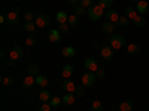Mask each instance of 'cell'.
<instances>
[{"mask_svg": "<svg viewBox=\"0 0 149 111\" xmlns=\"http://www.w3.org/2000/svg\"><path fill=\"white\" fill-rule=\"evenodd\" d=\"M124 14H125V16L128 19H136L137 15H139V12H137V9H136L134 6H127L125 9H124Z\"/></svg>", "mask_w": 149, "mask_h": 111, "instance_id": "cell-11", "label": "cell"}, {"mask_svg": "<svg viewBox=\"0 0 149 111\" xmlns=\"http://www.w3.org/2000/svg\"><path fill=\"white\" fill-rule=\"evenodd\" d=\"M134 24L137 27H145V24H146V19L143 18V15H137V18L134 19Z\"/></svg>", "mask_w": 149, "mask_h": 111, "instance_id": "cell-28", "label": "cell"}, {"mask_svg": "<svg viewBox=\"0 0 149 111\" xmlns=\"http://www.w3.org/2000/svg\"><path fill=\"white\" fill-rule=\"evenodd\" d=\"M84 93H85V90H84L82 86H76V90H74V95H76V96H82Z\"/></svg>", "mask_w": 149, "mask_h": 111, "instance_id": "cell-38", "label": "cell"}, {"mask_svg": "<svg viewBox=\"0 0 149 111\" xmlns=\"http://www.w3.org/2000/svg\"><path fill=\"white\" fill-rule=\"evenodd\" d=\"M69 16H70V15H67V12H64V10H60V12H57L55 19H57V22L61 25V24H67Z\"/></svg>", "mask_w": 149, "mask_h": 111, "instance_id": "cell-13", "label": "cell"}, {"mask_svg": "<svg viewBox=\"0 0 149 111\" xmlns=\"http://www.w3.org/2000/svg\"><path fill=\"white\" fill-rule=\"evenodd\" d=\"M73 74V67L72 65H64L63 70H61V76H63L64 79H70Z\"/></svg>", "mask_w": 149, "mask_h": 111, "instance_id": "cell-20", "label": "cell"}, {"mask_svg": "<svg viewBox=\"0 0 149 111\" xmlns=\"http://www.w3.org/2000/svg\"><path fill=\"white\" fill-rule=\"evenodd\" d=\"M61 102H63V98H60V96H52V98H51V101H49L51 107H58Z\"/></svg>", "mask_w": 149, "mask_h": 111, "instance_id": "cell-27", "label": "cell"}, {"mask_svg": "<svg viewBox=\"0 0 149 111\" xmlns=\"http://www.w3.org/2000/svg\"><path fill=\"white\" fill-rule=\"evenodd\" d=\"M119 15H118V12L116 10H113V9H109L107 12H106V19L107 21H110L112 24H118L119 22Z\"/></svg>", "mask_w": 149, "mask_h": 111, "instance_id": "cell-9", "label": "cell"}, {"mask_svg": "<svg viewBox=\"0 0 149 111\" xmlns=\"http://www.w3.org/2000/svg\"><path fill=\"white\" fill-rule=\"evenodd\" d=\"M14 79H12V77H5L3 80H2V83L5 84V86H10V84H14Z\"/></svg>", "mask_w": 149, "mask_h": 111, "instance_id": "cell-37", "label": "cell"}, {"mask_svg": "<svg viewBox=\"0 0 149 111\" xmlns=\"http://www.w3.org/2000/svg\"><path fill=\"white\" fill-rule=\"evenodd\" d=\"M61 88H63L67 93H74V90H76V86H74V83H73V80H69V79H66L64 82H63V84H61Z\"/></svg>", "mask_w": 149, "mask_h": 111, "instance_id": "cell-10", "label": "cell"}, {"mask_svg": "<svg viewBox=\"0 0 149 111\" xmlns=\"http://www.w3.org/2000/svg\"><path fill=\"white\" fill-rule=\"evenodd\" d=\"M81 5H82L85 9H88V8H91V6L94 5V2H93V0H81Z\"/></svg>", "mask_w": 149, "mask_h": 111, "instance_id": "cell-35", "label": "cell"}, {"mask_svg": "<svg viewBox=\"0 0 149 111\" xmlns=\"http://www.w3.org/2000/svg\"><path fill=\"white\" fill-rule=\"evenodd\" d=\"M51 92H49L48 89H43V90H40L39 92V99L42 101V102H49L51 101Z\"/></svg>", "mask_w": 149, "mask_h": 111, "instance_id": "cell-18", "label": "cell"}, {"mask_svg": "<svg viewBox=\"0 0 149 111\" xmlns=\"http://www.w3.org/2000/svg\"><path fill=\"white\" fill-rule=\"evenodd\" d=\"M103 110V104L100 101H94L93 102V111H102Z\"/></svg>", "mask_w": 149, "mask_h": 111, "instance_id": "cell-32", "label": "cell"}, {"mask_svg": "<svg viewBox=\"0 0 149 111\" xmlns=\"http://www.w3.org/2000/svg\"><path fill=\"white\" fill-rule=\"evenodd\" d=\"M24 55V51H22V47L21 46H14V47H12V51L9 52V58L10 59H19L21 56Z\"/></svg>", "mask_w": 149, "mask_h": 111, "instance_id": "cell-8", "label": "cell"}, {"mask_svg": "<svg viewBox=\"0 0 149 111\" xmlns=\"http://www.w3.org/2000/svg\"><path fill=\"white\" fill-rule=\"evenodd\" d=\"M48 39L52 43H58V42H61V33L58 30H51L48 33Z\"/></svg>", "mask_w": 149, "mask_h": 111, "instance_id": "cell-14", "label": "cell"}, {"mask_svg": "<svg viewBox=\"0 0 149 111\" xmlns=\"http://www.w3.org/2000/svg\"><path fill=\"white\" fill-rule=\"evenodd\" d=\"M127 52H128L130 55H137V53L140 52V45H137V43H130V45L127 46Z\"/></svg>", "mask_w": 149, "mask_h": 111, "instance_id": "cell-19", "label": "cell"}, {"mask_svg": "<svg viewBox=\"0 0 149 111\" xmlns=\"http://www.w3.org/2000/svg\"><path fill=\"white\" fill-rule=\"evenodd\" d=\"M36 84H37V86H40V88H45V86L48 84V79H46V76H42V74L36 76Z\"/></svg>", "mask_w": 149, "mask_h": 111, "instance_id": "cell-24", "label": "cell"}, {"mask_svg": "<svg viewBox=\"0 0 149 111\" xmlns=\"http://www.w3.org/2000/svg\"><path fill=\"white\" fill-rule=\"evenodd\" d=\"M3 64H5V67H12V65H14L15 64V59H3Z\"/></svg>", "mask_w": 149, "mask_h": 111, "instance_id": "cell-41", "label": "cell"}, {"mask_svg": "<svg viewBox=\"0 0 149 111\" xmlns=\"http://www.w3.org/2000/svg\"><path fill=\"white\" fill-rule=\"evenodd\" d=\"M78 5H81V0H69V6L76 8Z\"/></svg>", "mask_w": 149, "mask_h": 111, "instance_id": "cell-42", "label": "cell"}, {"mask_svg": "<svg viewBox=\"0 0 149 111\" xmlns=\"http://www.w3.org/2000/svg\"><path fill=\"white\" fill-rule=\"evenodd\" d=\"M74 93H66L64 96H63V104H66V105H72V104H74Z\"/></svg>", "mask_w": 149, "mask_h": 111, "instance_id": "cell-22", "label": "cell"}, {"mask_svg": "<svg viewBox=\"0 0 149 111\" xmlns=\"http://www.w3.org/2000/svg\"><path fill=\"white\" fill-rule=\"evenodd\" d=\"M58 31H60L61 34H63V33H67V31H69V25H67V24H61V25L58 27Z\"/></svg>", "mask_w": 149, "mask_h": 111, "instance_id": "cell-39", "label": "cell"}, {"mask_svg": "<svg viewBox=\"0 0 149 111\" xmlns=\"http://www.w3.org/2000/svg\"><path fill=\"white\" fill-rule=\"evenodd\" d=\"M100 53H102V56H103L104 61H112V59H113V56H115V49L112 47V46L104 45L100 49Z\"/></svg>", "mask_w": 149, "mask_h": 111, "instance_id": "cell-3", "label": "cell"}, {"mask_svg": "<svg viewBox=\"0 0 149 111\" xmlns=\"http://www.w3.org/2000/svg\"><path fill=\"white\" fill-rule=\"evenodd\" d=\"M24 19H26V21H33V12L27 10L26 14H24Z\"/></svg>", "mask_w": 149, "mask_h": 111, "instance_id": "cell-40", "label": "cell"}, {"mask_svg": "<svg viewBox=\"0 0 149 111\" xmlns=\"http://www.w3.org/2000/svg\"><path fill=\"white\" fill-rule=\"evenodd\" d=\"M109 45L113 49H121L125 45V39H124V36H121V34H112L109 37Z\"/></svg>", "mask_w": 149, "mask_h": 111, "instance_id": "cell-2", "label": "cell"}, {"mask_svg": "<svg viewBox=\"0 0 149 111\" xmlns=\"http://www.w3.org/2000/svg\"><path fill=\"white\" fill-rule=\"evenodd\" d=\"M0 58H2V59L6 58V52H5V51H0Z\"/></svg>", "mask_w": 149, "mask_h": 111, "instance_id": "cell-43", "label": "cell"}, {"mask_svg": "<svg viewBox=\"0 0 149 111\" xmlns=\"http://www.w3.org/2000/svg\"><path fill=\"white\" fill-rule=\"evenodd\" d=\"M67 22H69V25H72V27L78 25V24H79V16L73 14V15H70V16H69V21H67Z\"/></svg>", "mask_w": 149, "mask_h": 111, "instance_id": "cell-26", "label": "cell"}, {"mask_svg": "<svg viewBox=\"0 0 149 111\" xmlns=\"http://www.w3.org/2000/svg\"><path fill=\"white\" fill-rule=\"evenodd\" d=\"M84 65H85L86 71H91V73H95V71L98 70V62H97V59L93 58V56L86 58L85 62H84Z\"/></svg>", "mask_w": 149, "mask_h": 111, "instance_id": "cell-7", "label": "cell"}, {"mask_svg": "<svg viewBox=\"0 0 149 111\" xmlns=\"http://www.w3.org/2000/svg\"><path fill=\"white\" fill-rule=\"evenodd\" d=\"M61 55H63L64 58H74V55H76V49L72 47V46H66L63 51H61Z\"/></svg>", "mask_w": 149, "mask_h": 111, "instance_id": "cell-16", "label": "cell"}, {"mask_svg": "<svg viewBox=\"0 0 149 111\" xmlns=\"http://www.w3.org/2000/svg\"><path fill=\"white\" fill-rule=\"evenodd\" d=\"M37 43V39L34 36H29L27 39H26V45H29V46H34Z\"/></svg>", "mask_w": 149, "mask_h": 111, "instance_id": "cell-31", "label": "cell"}, {"mask_svg": "<svg viewBox=\"0 0 149 111\" xmlns=\"http://www.w3.org/2000/svg\"><path fill=\"white\" fill-rule=\"evenodd\" d=\"M95 79H97V76H95L94 73L86 71V73H84V74H82L81 82H82V84H84V86H93V84H94V82H95Z\"/></svg>", "mask_w": 149, "mask_h": 111, "instance_id": "cell-4", "label": "cell"}, {"mask_svg": "<svg viewBox=\"0 0 149 111\" xmlns=\"http://www.w3.org/2000/svg\"><path fill=\"white\" fill-rule=\"evenodd\" d=\"M112 3H113V0H98L97 5H100L103 9H109L112 6Z\"/></svg>", "mask_w": 149, "mask_h": 111, "instance_id": "cell-29", "label": "cell"}, {"mask_svg": "<svg viewBox=\"0 0 149 111\" xmlns=\"http://www.w3.org/2000/svg\"><path fill=\"white\" fill-rule=\"evenodd\" d=\"M118 24H119L121 27H124V28H125V27H128V18H127V16H121Z\"/></svg>", "mask_w": 149, "mask_h": 111, "instance_id": "cell-34", "label": "cell"}, {"mask_svg": "<svg viewBox=\"0 0 149 111\" xmlns=\"http://www.w3.org/2000/svg\"><path fill=\"white\" fill-rule=\"evenodd\" d=\"M86 14H88V18L91 21H100L104 14V9L100 5H93L91 8L86 9Z\"/></svg>", "mask_w": 149, "mask_h": 111, "instance_id": "cell-1", "label": "cell"}, {"mask_svg": "<svg viewBox=\"0 0 149 111\" xmlns=\"http://www.w3.org/2000/svg\"><path fill=\"white\" fill-rule=\"evenodd\" d=\"M148 8H149V6H148V2H146V0H139L137 5H136V9H137V12H139L140 15H145V14H146V12L149 10Z\"/></svg>", "mask_w": 149, "mask_h": 111, "instance_id": "cell-15", "label": "cell"}, {"mask_svg": "<svg viewBox=\"0 0 149 111\" xmlns=\"http://www.w3.org/2000/svg\"><path fill=\"white\" fill-rule=\"evenodd\" d=\"M102 30H103L104 34L112 36V34L115 33V24H112L110 21H104V22H103V25H102Z\"/></svg>", "mask_w": 149, "mask_h": 111, "instance_id": "cell-12", "label": "cell"}, {"mask_svg": "<svg viewBox=\"0 0 149 111\" xmlns=\"http://www.w3.org/2000/svg\"><path fill=\"white\" fill-rule=\"evenodd\" d=\"M19 21V9H14L9 10L6 14V22L10 24V25H15V24Z\"/></svg>", "mask_w": 149, "mask_h": 111, "instance_id": "cell-5", "label": "cell"}, {"mask_svg": "<svg viewBox=\"0 0 149 111\" xmlns=\"http://www.w3.org/2000/svg\"><path fill=\"white\" fill-rule=\"evenodd\" d=\"M34 22H36V25L39 27V28H45V27H48L49 25V16L48 15H45V14H39L36 18H34Z\"/></svg>", "mask_w": 149, "mask_h": 111, "instance_id": "cell-6", "label": "cell"}, {"mask_svg": "<svg viewBox=\"0 0 149 111\" xmlns=\"http://www.w3.org/2000/svg\"><path fill=\"white\" fill-rule=\"evenodd\" d=\"M119 110L121 111H131L133 110V102L131 101H124L119 104Z\"/></svg>", "mask_w": 149, "mask_h": 111, "instance_id": "cell-25", "label": "cell"}, {"mask_svg": "<svg viewBox=\"0 0 149 111\" xmlns=\"http://www.w3.org/2000/svg\"><path fill=\"white\" fill-rule=\"evenodd\" d=\"M36 22L34 21H26L24 22V30H26L27 33H34V30H36Z\"/></svg>", "mask_w": 149, "mask_h": 111, "instance_id": "cell-21", "label": "cell"}, {"mask_svg": "<svg viewBox=\"0 0 149 111\" xmlns=\"http://www.w3.org/2000/svg\"><path fill=\"white\" fill-rule=\"evenodd\" d=\"M85 8L82 6V5H78L76 8H74V15H78V16H81V15H84L85 14Z\"/></svg>", "mask_w": 149, "mask_h": 111, "instance_id": "cell-30", "label": "cell"}, {"mask_svg": "<svg viewBox=\"0 0 149 111\" xmlns=\"http://www.w3.org/2000/svg\"><path fill=\"white\" fill-rule=\"evenodd\" d=\"M34 83H36V77H33V76H27L26 79L22 80V88H24V89H31Z\"/></svg>", "mask_w": 149, "mask_h": 111, "instance_id": "cell-17", "label": "cell"}, {"mask_svg": "<svg viewBox=\"0 0 149 111\" xmlns=\"http://www.w3.org/2000/svg\"><path fill=\"white\" fill-rule=\"evenodd\" d=\"M95 76H97V79H104L106 77V70L104 68H98L95 71Z\"/></svg>", "mask_w": 149, "mask_h": 111, "instance_id": "cell-33", "label": "cell"}, {"mask_svg": "<svg viewBox=\"0 0 149 111\" xmlns=\"http://www.w3.org/2000/svg\"><path fill=\"white\" fill-rule=\"evenodd\" d=\"M39 111H51V104H49V102H43L39 107Z\"/></svg>", "mask_w": 149, "mask_h": 111, "instance_id": "cell-36", "label": "cell"}, {"mask_svg": "<svg viewBox=\"0 0 149 111\" xmlns=\"http://www.w3.org/2000/svg\"><path fill=\"white\" fill-rule=\"evenodd\" d=\"M27 74H29V76H33V77L39 76V67H37L36 64L29 65V68H27Z\"/></svg>", "mask_w": 149, "mask_h": 111, "instance_id": "cell-23", "label": "cell"}]
</instances>
